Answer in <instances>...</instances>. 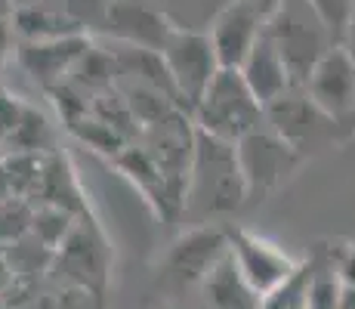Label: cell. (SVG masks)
I'll return each mask as SVG.
<instances>
[{
	"label": "cell",
	"mask_w": 355,
	"mask_h": 309,
	"mask_svg": "<svg viewBox=\"0 0 355 309\" xmlns=\"http://www.w3.org/2000/svg\"><path fill=\"white\" fill-rule=\"evenodd\" d=\"M244 198H248V185H244L241 164H238V149L198 130L182 214L195 223H207V219L241 208Z\"/></svg>",
	"instance_id": "6da1fadb"
},
{
	"label": "cell",
	"mask_w": 355,
	"mask_h": 309,
	"mask_svg": "<svg viewBox=\"0 0 355 309\" xmlns=\"http://www.w3.org/2000/svg\"><path fill=\"white\" fill-rule=\"evenodd\" d=\"M266 108L259 106V99L250 93L248 81L241 78L238 68H220L204 96L192 108V124L195 130L214 136L223 142H241L248 133H254L257 127H263Z\"/></svg>",
	"instance_id": "7a4b0ae2"
},
{
	"label": "cell",
	"mask_w": 355,
	"mask_h": 309,
	"mask_svg": "<svg viewBox=\"0 0 355 309\" xmlns=\"http://www.w3.org/2000/svg\"><path fill=\"white\" fill-rule=\"evenodd\" d=\"M266 34L282 53L293 87H303L315 62L337 44V34L324 25V19L312 10L309 0H288L266 19Z\"/></svg>",
	"instance_id": "3957f363"
},
{
	"label": "cell",
	"mask_w": 355,
	"mask_h": 309,
	"mask_svg": "<svg viewBox=\"0 0 355 309\" xmlns=\"http://www.w3.org/2000/svg\"><path fill=\"white\" fill-rule=\"evenodd\" d=\"M161 59L167 65V74L173 81V90L180 96V106L192 115L198 99L210 87V81L220 74V59L214 53L207 31H182L170 28L167 40L161 47Z\"/></svg>",
	"instance_id": "277c9868"
},
{
	"label": "cell",
	"mask_w": 355,
	"mask_h": 309,
	"mask_svg": "<svg viewBox=\"0 0 355 309\" xmlns=\"http://www.w3.org/2000/svg\"><path fill=\"white\" fill-rule=\"evenodd\" d=\"M229 253V235L226 229H210V226H198L189 235L170 247L167 260H164V281L173 287L176 294H192L198 291L207 272Z\"/></svg>",
	"instance_id": "5b68a950"
},
{
	"label": "cell",
	"mask_w": 355,
	"mask_h": 309,
	"mask_svg": "<svg viewBox=\"0 0 355 309\" xmlns=\"http://www.w3.org/2000/svg\"><path fill=\"white\" fill-rule=\"evenodd\" d=\"M235 149H238V164H241V174H244V185H248V198L278 189L282 180L300 161L297 149L288 146L272 127L269 130L257 127L241 142H235Z\"/></svg>",
	"instance_id": "8992f818"
},
{
	"label": "cell",
	"mask_w": 355,
	"mask_h": 309,
	"mask_svg": "<svg viewBox=\"0 0 355 309\" xmlns=\"http://www.w3.org/2000/svg\"><path fill=\"white\" fill-rule=\"evenodd\" d=\"M309 102L327 121H343L355 112V56L343 44H334L303 84Z\"/></svg>",
	"instance_id": "52a82bcc"
},
{
	"label": "cell",
	"mask_w": 355,
	"mask_h": 309,
	"mask_svg": "<svg viewBox=\"0 0 355 309\" xmlns=\"http://www.w3.org/2000/svg\"><path fill=\"white\" fill-rule=\"evenodd\" d=\"M226 235H229V253L235 260L238 272L259 297L275 291L278 285H284L300 269L297 260L288 257L282 247L266 242V238H257L244 229H226Z\"/></svg>",
	"instance_id": "ba28073f"
},
{
	"label": "cell",
	"mask_w": 355,
	"mask_h": 309,
	"mask_svg": "<svg viewBox=\"0 0 355 309\" xmlns=\"http://www.w3.org/2000/svg\"><path fill=\"white\" fill-rule=\"evenodd\" d=\"M266 31V16L248 0H232L226 10L210 22L207 37L223 68H241L257 40Z\"/></svg>",
	"instance_id": "9c48e42d"
},
{
	"label": "cell",
	"mask_w": 355,
	"mask_h": 309,
	"mask_svg": "<svg viewBox=\"0 0 355 309\" xmlns=\"http://www.w3.org/2000/svg\"><path fill=\"white\" fill-rule=\"evenodd\" d=\"M87 50H90V44L84 40V34H74V37L62 40H44V44H19V62L37 84L53 90L68 74H74Z\"/></svg>",
	"instance_id": "30bf717a"
},
{
	"label": "cell",
	"mask_w": 355,
	"mask_h": 309,
	"mask_svg": "<svg viewBox=\"0 0 355 309\" xmlns=\"http://www.w3.org/2000/svg\"><path fill=\"white\" fill-rule=\"evenodd\" d=\"M238 72H241V78L248 81L250 93L257 96L263 108H269L275 99H282L288 90H293V78H291L288 65H284L282 53L275 50V44L269 40L266 31Z\"/></svg>",
	"instance_id": "8fae6325"
},
{
	"label": "cell",
	"mask_w": 355,
	"mask_h": 309,
	"mask_svg": "<svg viewBox=\"0 0 355 309\" xmlns=\"http://www.w3.org/2000/svg\"><path fill=\"white\" fill-rule=\"evenodd\" d=\"M189 309H259V294L241 278L232 253H226L198 285Z\"/></svg>",
	"instance_id": "7c38bea8"
},
{
	"label": "cell",
	"mask_w": 355,
	"mask_h": 309,
	"mask_svg": "<svg viewBox=\"0 0 355 309\" xmlns=\"http://www.w3.org/2000/svg\"><path fill=\"white\" fill-rule=\"evenodd\" d=\"M266 118H269L272 130H275L288 146L297 149V152H303L306 142L315 140L318 130L324 127V124H315V121H327L309 102V96L303 93V87H293V90H288L282 99L272 102V106L266 108Z\"/></svg>",
	"instance_id": "4fadbf2b"
},
{
	"label": "cell",
	"mask_w": 355,
	"mask_h": 309,
	"mask_svg": "<svg viewBox=\"0 0 355 309\" xmlns=\"http://www.w3.org/2000/svg\"><path fill=\"white\" fill-rule=\"evenodd\" d=\"M12 31L22 37V44H44V40L74 37L78 22L65 12H56L44 3H25L12 12Z\"/></svg>",
	"instance_id": "5bb4252c"
},
{
	"label": "cell",
	"mask_w": 355,
	"mask_h": 309,
	"mask_svg": "<svg viewBox=\"0 0 355 309\" xmlns=\"http://www.w3.org/2000/svg\"><path fill=\"white\" fill-rule=\"evenodd\" d=\"M309 266V309H340L343 278L337 272V257H312Z\"/></svg>",
	"instance_id": "9a60e30c"
},
{
	"label": "cell",
	"mask_w": 355,
	"mask_h": 309,
	"mask_svg": "<svg viewBox=\"0 0 355 309\" xmlns=\"http://www.w3.org/2000/svg\"><path fill=\"white\" fill-rule=\"evenodd\" d=\"M229 3L232 0H167L164 19L170 22V28L207 31L210 22H214Z\"/></svg>",
	"instance_id": "2e32d148"
},
{
	"label": "cell",
	"mask_w": 355,
	"mask_h": 309,
	"mask_svg": "<svg viewBox=\"0 0 355 309\" xmlns=\"http://www.w3.org/2000/svg\"><path fill=\"white\" fill-rule=\"evenodd\" d=\"M309 276L312 266L309 260H303L300 269L284 285H278L275 291L259 297V309H309Z\"/></svg>",
	"instance_id": "e0dca14e"
},
{
	"label": "cell",
	"mask_w": 355,
	"mask_h": 309,
	"mask_svg": "<svg viewBox=\"0 0 355 309\" xmlns=\"http://www.w3.org/2000/svg\"><path fill=\"white\" fill-rule=\"evenodd\" d=\"M46 133V127H44V118L40 115H34L31 108H25V115H22V121H19V127L12 130V136L6 142H12V146L19 149V152H37L40 149V136Z\"/></svg>",
	"instance_id": "ac0fdd59"
},
{
	"label": "cell",
	"mask_w": 355,
	"mask_h": 309,
	"mask_svg": "<svg viewBox=\"0 0 355 309\" xmlns=\"http://www.w3.org/2000/svg\"><path fill=\"white\" fill-rule=\"evenodd\" d=\"M309 3L334 34H340L349 25V0H309Z\"/></svg>",
	"instance_id": "d6986e66"
},
{
	"label": "cell",
	"mask_w": 355,
	"mask_h": 309,
	"mask_svg": "<svg viewBox=\"0 0 355 309\" xmlns=\"http://www.w3.org/2000/svg\"><path fill=\"white\" fill-rule=\"evenodd\" d=\"M337 272L346 287H355V244L346 247L343 253H337Z\"/></svg>",
	"instance_id": "ffe728a7"
},
{
	"label": "cell",
	"mask_w": 355,
	"mask_h": 309,
	"mask_svg": "<svg viewBox=\"0 0 355 309\" xmlns=\"http://www.w3.org/2000/svg\"><path fill=\"white\" fill-rule=\"evenodd\" d=\"M10 44H12V22H0V62L10 56Z\"/></svg>",
	"instance_id": "44dd1931"
},
{
	"label": "cell",
	"mask_w": 355,
	"mask_h": 309,
	"mask_svg": "<svg viewBox=\"0 0 355 309\" xmlns=\"http://www.w3.org/2000/svg\"><path fill=\"white\" fill-rule=\"evenodd\" d=\"M248 3H250V6H257V10L263 12L266 19H269L272 12H275L278 6H284V3H288V0H248Z\"/></svg>",
	"instance_id": "7402d4cb"
},
{
	"label": "cell",
	"mask_w": 355,
	"mask_h": 309,
	"mask_svg": "<svg viewBox=\"0 0 355 309\" xmlns=\"http://www.w3.org/2000/svg\"><path fill=\"white\" fill-rule=\"evenodd\" d=\"M12 12H16L12 0H0V22H12Z\"/></svg>",
	"instance_id": "603a6c76"
},
{
	"label": "cell",
	"mask_w": 355,
	"mask_h": 309,
	"mask_svg": "<svg viewBox=\"0 0 355 309\" xmlns=\"http://www.w3.org/2000/svg\"><path fill=\"white\" fill-rule=\"evenodd\" d=\"M340 309H355V287L343 285V300H340Z\"/></svg>",
	"instance_id": "cb8c5ba5"
},
{
	"label": "cell",
	"mask_w": 355,
	"mask_h": 309,
	"mask_svg": "<svg viewBox=\"0 0 355 309\" xmlns=\"http://www.w3.org/2000/svg\"><path fill=\"white\" fill-rule=\"evenodd\" d=\"M158 309H189V306H180V303H164V306H158Z\"/></svg>",
	"instance_id": "d4e9b609"
}]
</instances>
